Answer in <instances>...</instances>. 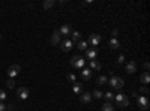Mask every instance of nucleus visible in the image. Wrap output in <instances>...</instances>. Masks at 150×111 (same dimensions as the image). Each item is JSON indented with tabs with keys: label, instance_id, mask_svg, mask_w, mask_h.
Here are the masks:
<instances>
[{
	"label": "nucleus",
	"instance_id": "6",
	"mask_svg": "<svg viewBox=\"0 0 150 111\" xmlns=\"http://www.w3.org/2000/svg\"><path fill=\"white\" fill-rule=\"evenodd\" d=\"M101 41H102V36L98 35V33H92L89 36V44L93 45V47H98L99 44H101Z\"/></svg>",
	"mask_w": 150,
	"mask_h": 111
},
{
	"label": "nucleus",
	"instance_id": "35",
	"mask_svg": "<svg viewBox=\"0 0 150 111\" xmlns=\"http://www.w3.org/2000/svg\"><path fill=\"white\" fill-rule=\"evenodd\" d=\"M0 38H2V35H0Z\"/></svg>",
	"mask_w": 150,
	"mask_h": 111
},
{
	"label": "nucleus",
	"instance_id": "22",
	"mask_svg": "<svg viewBox=\"0 0 150 111\" xmlns=\"http://www.w3.org/2000/svg\"><path fill=\"white\" fill-rule=\"evenodd\" d=\"M77 48H78V50H87V42H86V41L77 42Z\"/></svg>",
	"mask_w": 150,
	"mask_h": 111
},
{
	"label": "nucleus",
	"instance_id": "21",
	"mask_svg": "<svg viewBox=\"0 0 150 111\" xmlns=\"http://www.w3.org/2000/svg\"><path fill=\"white\" fill-rule=\"evenodd\" d=\"M54 5H56V2H54V0H45L42 6H44L45 9H51V8H53Z\"/></svg>",
	"mask_w": 150,
	"mask_h": 111
},
{
	"label": "nucleus",
	"instance_id": "11",
	"mask_svg": "<svg viewBox=\"0 0 150 111\" xmlns=\"http://www.w3.org/2000/svg\"><path fill=\"white\" fill-rule=\"evenodd\" d=\"M80 101H81L83 104H89V102L92 101V93H89V92H83V93L80 95Z\"/></svg>",
	"mask_w": 150,
	"mask_h": 111
},
{
	"label": "nucleus",
	"instance_id": "19",
	"mask_svg": "<svg viewBox=\"0 0 150 111\" xmlns=\"http://www.w3.org/2000/svg\"><path fill=\"white\" fill-rule=\"evenodd\" d=\"M126 72L128 74L137 72V63H135V62H129V63H126Z\"/></svg>",
	"mask_w": 150,
	"mask_h": 111
},
{
	"label": "nucleus",
	"instance_id": "17",
	"mask_svg": "<svg viewBox=\"0 0 150 111\" xmlns=\"http://www.w3.org/2000/svg\"><path fill=\"white\" fill-rule=\"evenodd\" d=\"M101 69H102L101 62H98V60H92L90 62V71H101Z\"/></svg>",
	"mask_w": 150,
	"mask_h": 111
},
{
	"label": "nucleus",
	"instance_id": "10",
	"mask_svg": "<svg viewBox=\"0 0 150 111\" xmlns=\"http://www.w3.org/2000/svg\"><path fill=\"white\" fill-rule=\"evenodd\" d=\"M86 57L89 59L90 62H92V60H96V57H98V50H96V48H90V50H86Z\"/></svg>",
	"mask_w": 150,
	"mask_h": 111
},
{
	"label": "nucleus",
	"instance_id": "2",
	"mask_svg": "<svg viewBox=\"0 0 150 111\" xmlns=\"http://www.w3.org/2000/svg\"><path fill=\"white\" fill-rule=\"evenodd\" d=\"M114 101L119 107H128L129 105V99H128V96L126 95H123V93H119V95H114Z\"/></svg>",
	"mask_w": 150,
	"mask_h": 111
},
{
	"label": "nucleus",
	"instance_id": "30",
	"mask_svg": "<svg viewBox=\"0 0 150 111\" xmlns=\"http://www.w3.org/2000/svg\"><path fill=\"white\" fill-rule=\"evenodd\" d=\"M140 92H141V93H144V95H149V89H147V86L141 87V89H140Z\"/></svg>",
	"mask_w": 150,
	"mask_h": 111
},
{
	"label": "nucleus",
	"instance_id": "14",
	"mask_svg": "<svg viewBox=\"0 0 150 111\" xmlns=\"http://www.w3.org/2000/svg\"><path fill=\"white\" fill-rule=\"evenodd\" d=\"M108 45H110L111 50H119V48H120V42H119L117 38H111L110 42H108Z\"/></svg>",
	"mask_w": 150,
	"mask_h": 111
},
{
	"label": "nucleus",
	"instance_id": "5",
	"mask_svg": "<svg viewBox=\"0 0 150 111\" xmlns=\"http://www.w3.org/2000/svg\"><path fill=\"white\" fill-rule=\"evenodd\" d=\"M20 72H21V66L20 65H11L9 69H8V77L9 78H15Z\"/></svg>",
	"mask_w": 150,
	"mask_h": 111
},
{
	"label": "nucleus",
	"instance_id": "15",
	"mask_svg": "<svg viewBox=\"0 0 150 111\" xmlns=\"http://www.w3.org/2000/svg\"><path fill=\"white\" fill-rule=\"evenodd\" d=\"M72 92H74L75 95H81V93H83V84L75 81L74 86H72Z\"/></svg>",
	"mask_w": 150,
	"mask_h": 111
},
{
	"label": "nucleus",
	"instance_id": "31",
	"mask_svg": "<svg viewBox=\"0 0 150 111\" xmlns=\"http://www.w3.org/2000/svg\"><path fill=\"white\" fill-rule=\"evenodd\" d=\"M6 108H8V107H6L3 102H0V111H6Z\"/></svg>",
	"mask_w": 150,
	"mask_h": 111
},
{
	"label": "nucleus",
	"instance_id": "8",
	"mask_svg": "<svg viewBox=\"0 0 150 111\" xmlns=\"http://www.w3.org/2000/svg\"><path fill=\"white\" fill-rule=\"evenodd\" d=\"M29 89L27 87H24V86H21V87L17 90V95H18V98H20V99L21 101H26L27 99V98H29Z\"/></svg>",
	"mask_w": 150,
	"mask_h": 111
},
{
	"label": "nucleus",
	"instance_id": "7",
	"mask_svg": "<svg viewBox=\"0 0 150 111\" xmlns=\"http://www.w3.org/2000/svg\"><path fill=\"white\" fill-rule=\"evenodd\" d=\"M57 32H59L60 36H71V33H72V26H71V24H63V26H62Z\"/></svg>",
	"mask_w": 150,
	"mask_h": 111
},
{
	"label": "nucleus",
	"instance_id": "1",
	"mask_svg": "<svg viewBox=\"0 0 150 111\" xmlns=\"http://www.w3.org/2000/svg\"><path fill=\"white\" fill-rule=\"evenodd\" d=\"M108 84L111 86V89H114V90H120V89H123L125 81H123L120 77H111V78L108 80Z\"/></svg>",
	"mask_w": 150,
	"mask_h": 111
},
{
	"label": "nucleus",
	"instance_id": "28",
	"mask_svg": "<svg viewBox=\"0 0 150 111\" xmlns=\"http://www.w3.org/2000/svg\"><path fill=\"white\" fill-rule=\"evenodd\" d=\"M66 78H68V81H69V83H72V84L75 83V75H74V74H69V75H68Z\"/></svg>",
	"mask_w": 150,
	"mask_h": 111
},
{
	"label": "nucleus",
	"instance_id": "4",
	"mask_svg": "<svg viewBox=\"0 0 150 111\" xmlns=\"http://www.w3.org/2000/svg\"><path fill=\"white\" fill-rule=\"evenodd\" d=\"M137 104H138V107L144 111L149 110V107H150V101H149L147 96H137Z\"/></svg>",
	"mask_w": 150,
	"mask_h": 111
},
{
	"label": "nucleus",
	"instance_id": "3",
	"mask_svg": "<svg viewBox=\"0 0 150 111\" xmlns=\"http://www.w3.org/2000/svg\"><path fill=\"white\" fill-rule=\"evenodd\" d=\"M71 65H72L75 69H83L84 65H86V62H84V59H83L81 56H74V57L71 59Z\"/></svg>",
	"mask_w": 150,
	"mask_h": 111
},
{
	"label": "nucleus",
	"instance_id": "16",
	"mask_svg": "<svg viewBox=\"0 0 150 111\" xmlns=\"http://www.w3.org/2000/svg\"><path fill=\"white\" fill-rule=\"evenodd\" d=\"M140 83H141V84H144V86H147V84L150 83V74H149V72H143V74H141V77H140Z\"/></svg>",
	"mask_w": 150,
	"mask_h": 111
},
{
	"label": "nucleus",
	"instance_id": "12",
	"mask_svg": "<svg viewBox=\"0 0 150 111\" xmlns=\"http://www.w3.org/2000/svg\"><path fill=\"white\" fill-rule=\"evenodd\" d=\"M81 78H83L84 81H90V80H92V71L83 68V69H81Z\"/></svg>",
	"mask_w": 150,
	"mask_h": 111
},
{
	"label": "nucleus",
	"instance_id": "20",
	"mask_svg": "<svg viewBox=\"0 0 150 111\" xmlns=\"http://www.w3.org/2000/svg\"><path fill=\"white\" fill-rule=\"evenodd\" d=\"M96 83H98V86H104V84H108V78H107L105 75H101V77H98Z\"/></svg>",
	"mask_w": 150,
	"mask_h": 111
},
{
	"label": "nucleus",
	"instance_id": "9",
	"mask_svg": "<svg viewBox=\"0 0 150 111\" xmlns=\"http://www.w3.org/2000/svg\"><path fill=\"white\" fill-rule=\"evenodd\" d=\"M72 47H74V42L69 38H66L63 42H62V50H63L65 53H68L69 50H72Z\"/></svg>",
	"mask_w": 150,
	"mask_h": 111
},
{
	"label": "nucleus",
	"instance_id": "32",
	"mask_svg": "<svg viewBox=\"0 0 150 111\" xmlns=\"http://www.w3.org/2000/svg\"><path fill=\"white\" fill-rule=\"evenodd\" d=\"M117 35H119V30H117V29H114V30H112V36H114V38H116Z\"/></svg>",
	"mask_w": 150,
	"mask_h": 111
},
{
	"label": "nucleus",
	"instance_id": "33",
	"mask_svg": "<svg viewBox=\"0 0 150 111\" xmlns=\"http://www.w3.org/2000/svg\"><path fill=\"white\" fill-rule=\"evenodd\" d=\"M144 68H146V71H149V68H150V65H149V62H146V63H144Z\"/></svg>",
	"mask_w": 150,
	"mask_h": 111
},
{
	"label": "nucleus",
	"instance_id": "25",
	"mask_svg": "<svg viewBox=\"0 0 150 111\" xmlns=\"http://www.w3.org/2000/svg\"><path fill=\"white\" fill-rule=\"evenodd\" d=\"M102 111H114V108H112V105L110 102H105L102 107Z\"/></svg>",
	"mask_w": 150,
	"mask_h": 111
},
{
	"label": "nucleus",
	"instance_id": "27",
	"mask_svg": "<svg viewBox=\"0 0 150 111\" xmlns=\"http://www.w3.org/2000/svg\"><path fill=\"white\" fill-rule=\"evenodd\" d=\"M6 98H8L6 92H5V90H0V102H3V101H6Z\"/></svg>",
	"mask_w": 150,
	"mask_h": 111
},
{
	"label": "nucleus",
	"instance_id": "23",
	"mask_svg": "<svg viewBox=\"0 0 150 111\" xmlns=\"http://www.w3.org/2000/svg\"><path fill=\"white\" fill-rule=\"evenodd\" d=\"M92 98H96V99H101V98H104V93L101 90H95L92 93Z\"/></svg>",
	"mask_w": 150,
	"mask_h": 111
},
{
	"label": "nucleus",
	"instance_id": "13",
	"mask_svg": "<svg viewBox=\"0 0 150 111\" xmlns=\"http://www.w3.org/2000/svg\"><path fill=\"white\" fill-rule=\"evenodd\" d=\"M60 38H62V36L59 35V32L54 30L53 35H51V39H50V42H51L53 45H57V44H60Z\"/></svg>",
	"mask_w": 150,
	"mask_h": 111
},
{
	"label": "nucleus",
	"instance_id": "18",
	"mask_svg": "<svg viewBox=\"0 0 150 111\" xmlns=\"http://www.w3.org/2000/svg\"><path fill=\"white\" fill-rule=\"evenodd\" d=\"M71 41H72V42H80V41H81V33L77 32V30H72V33H71Z\"/></svg>",
	"mask_w": 150,
	"mask_h": 111
},
{
	"label": "nucleus",
	"instance_id": "29",
	"mask_svg": "<svg viewBox=\"0 0 150 111\" xmlns=\"http://www.w3.org/2000/svg\"><path fill=\"white\" fill-rule=\"evenodd\" d=\"M123 62H125V56H123V54H120V56H119V59H117V63H119V65H122Z\"/></svg>",
	"mask_w": 150,
	"mask_h": 111
},
{
	"label": "nucleus",
	"instance_id": "34",
	"mask_svg": "<svg viewBox=\"0 0 150 111\" xmlns=\"http://www.w3.org/2000/svg\"><path fill=\"white\" fill-rule=\"evenodd\" d=\"M9 111H14V110H12V108H11V110H9Z\"/></svg>",
	"mask_w": 150,
	"mask_h": 111
},
{
	"label": "nucleus",
	"instance_id": "26",
	"mask_svg": "<svg viewBox=\"0 0 150 111\" xmlns=\"http://www.w3.org/2000/svg\"><path fill=\"white\" fill-rule=\"evenodd\" d=\"M104 96H105L107 101H112V99H114V95H112V92H107V93H104Z\"/></svg>",
	"mask_w": 150,
	"mask_h": 111
},
{
	"label": "nucleus",
	"instance_id": "24",
	"mask_svg": "<svg viewBox=\"0 0 150 111\" xmlns=\"http://www.w3.org/2000/svg\"><path fill=\"white\" fill-rule=\"evenodd\" d=\"M6 86H8L9 89H14V87H15V80H14V78H8Z\"/></svg>",
	"mask_w": 150,
	"mask_h": 111
}]
</instances>
